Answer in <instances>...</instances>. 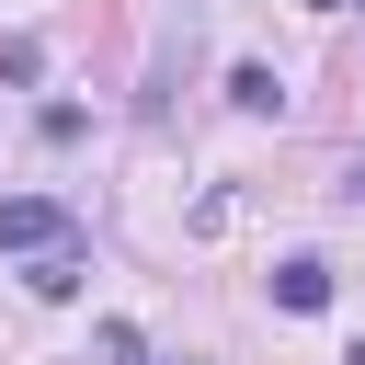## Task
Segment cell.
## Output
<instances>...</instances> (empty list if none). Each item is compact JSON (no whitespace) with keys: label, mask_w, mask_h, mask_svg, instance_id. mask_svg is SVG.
Returning <instances> with one entry per match:
<instances>
[{"label":"cell","mask_w":365,"mask_h":365,"mask_svg":"<svg viewBox=\"0 0 365 365\" xmlns=\"http://www.w3.org/2000/svg\"><path fill=\"white\" fill-rule=\"evenodd\" d=\"M0 251H34V262L68 251V205H57V194H11V205H0Z\"/></svg>","instance_id":"1"},{"label":"cell","mask_w":365,"mask_h":365,"mask_svg":"<svg viewBox=\"0 0 365 365\" xmlns=\"http://www.w3.org/2000/svg\"><path fill=\"white\" fill-rule=\"evenodd\" d=\"M308 11H342V0H308Z\"/></svg>","instance_id":"5"},{"label":"cell","mask_w":365,"mask_h":365,"mask_svg":"<svg viewBox=\"0 0 365 365\" xmlns=\"http://www.w3.org/2000/svg\"><path fill=\"white\" fill-rule=\"evenodd\" d=\"M354 182H365V171H354Z\"/></svg>","instance_id":"6"},{"label":"cell","mask_w":365,"mask_h":365,"mask_svg":"<svg viewBox=\"0 0 365 365\" xmlns=\"http://www.w3.org/2000/svg\"><path fill=\"white\" fill-rule=\"evenodd\" d=\"M274 308H297V319H308V308H331V262H308V251H297V262H274Z\"/></svg>","instance_id":"2"},{"label":"cell","mask_w":365,"mask_h":365,"mask_svg":"<svg viewBox=\"0 0 365 365\" xmlns=\"http://www.w3.org/2000/svg\"><path fill=\"white\" fill-rule=\"evenodd\" d=\"M80 274H91V262H80V251H46V262H34V274H23V285H34V297H80Z\"/></svg>","instance_id":"4"},{"label":"cell","mask_w":365,"mask_h":365,"mask_svg":"<svg viewBox=\"0 0 365 365\" xmlns=\"http://www.w3.org/2000/svg\"><path fill=\"white\" fill-rule=\"evenodd\" d=\"M228 103H240V114H285V80H274L262 57H240V68H228Z\"/></svg>","instance_id":"3"}]
</instances>
